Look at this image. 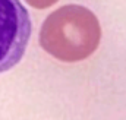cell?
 I'll use <instances>...</instances> for the list:
<instances>
[{
  "label": "cell",
  "mask_w": 126,
  "mask_h": 120,
  "mask_svg": "<svg viewBox=\"0 0 126 120\" xmlns=\"http://www.w3.org/2000/svg\"><path fill=\"white\" fill-rule=\"evenodd\" d=\"M31 31L30 13L21 0H0V73L21 61Z\"/></svg>",
  "instance_id": "obj_2"
},
{
  "label": "cell",
  "mask_w": 126,
  "mask_h": 120,
  "mask_svg": "<svg viewBox=\"0 0 126 120\" xmlns=\"http://www.w3.org/2000/svg\"><path fill=\"white\" fill-rule=\"evenodd\" d=\"M101 27L94 13L79 4L51 12L40 31V44L54 59L73 63L88 59L98 48Z\"/></svg>",
  "instance_id": "obj_1"
},
{
  "label": "cell",
  "mask_w": 126,
  "mask_h": 120,
  "mask_svg": "<svg viewBox=\"0 0 126 120\" xmlns=\"http://www.w3.org/2000/svg\"><path fill=\"white\" fill-rule=\"evenodd\" d=\"M30 6L32 7H35V9H47V7H50L51 4H54V3H57L59 0H25Z\"/></svg>",
  "instance_id": "obj_3"
}]
</instances>
